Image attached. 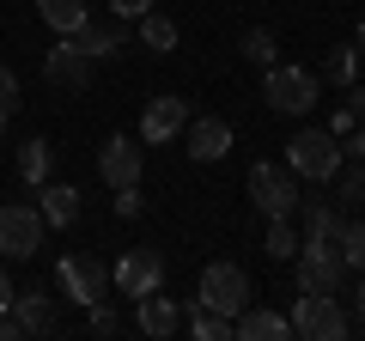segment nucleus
I'll use <instances>...</instances> for the list:
<instances>
[{"mask_svg": "<svg viewBox=\"0 0 365 341\" xmlns=\"http://www.w3.org/2000/svg\"><path fill=\"white\" fill-rule=\"evenodd\" d=\"M292 268H299V292H335V299H341V287H347V275H353L335 238H299Z\"/></svg>", "mask_w": 365, "mask_h": 341, "instance_id": "1", "label": "nucleus"}, {"mask_svg": "<svg viewBox=\"0 0 365 341\" xmlns=\"http://www.w3.org/2000/svg\"><path fill=\"white\" fill-rule=\"evenodd\" d=\"M317 92H323V79L311 73V67H268V79H262V104L280 110V116H311L317 110Z\"/></svg>", "mask_w": 365, "mask_h": 341, "instance_id": "2", "label": "nucleus"}, {"mask_svg": "<svg viewBox=\"0 0 365 341\" xmlns=\"http://www.w3.org/2000/svg\"><path fill=\"white\" fill-rule=\"evenodd\" d=\"M287 317H292V335H304V341H347L353 335V323H347L335 292H299Z\"/></svg>", "mask_w": 365, "mask_h": 341, "instance_id": "3", "label": "nucleus"}, {"mask_svg": "<svg viewBox=\"0 0 365 341\" xmlns=\"http://www.w3.org/2000/svg\"><path fill=\"white\" fill-rule=\"evenodd\" d=\"M287 170L292 177H311V183H329L341 170V141L329 128H299L287 141Z\"/></svg>", "mask_w": 365, "mask_h": 341, "instance_id": "4", "label": "nucleus"}, {"mask_svg": "<svg viewBox=\"0 0 365 341\" xmlns=\"http://www.w3.org/2000/svg\"><path fill=\"white\" fill-rule=\"evenodd\" d=\"M250 201H256L262 220H299V177L287 165H256L250 170Z\"/></svg>", "mask_w": 365, "mask_h": 341, "instance_id": "5", "label": "nucleus"}, {"mask_svg": "<svg viewBox=\"0 0 365 341\" xmlns=\"http://www.w3.org/2000/svg\"><path fill=\"white\" fill-rule=\"evenodd\" d=\"M55 287H61V299L67 305H98V299H110V263H98V256H61V268H55Z\"/></svg>", "mask_w": 365, "mask_h": 341, "instance_id": "6", "label": "nucleus"}, {"mask_svg": "<svg viewBox=\"0 0 365 341\" xmlns=\"http://www.w3.org/2000/svg\"><path fill=\"white\" fill-rule=\"evenodd\" d=\"M43 250V213L31 201H6L0 208V256H13V263H31Z\"/></svg>", "mask_w": 365, "mask_h": 341, "instance_id": "7", "label": "nucleus"}, {"mask_svg": "<svg viewBox=\"0 0 365 341\" xmlns=\"http://www.w3.org/2000/svg\"><path fill=\"white\" fill-rule=\"evenodd\" d=\"M201 305L220 311V317H237L250 305V275L237 263H207L201 268Z\"/></svg>", "mask_w": 365, "mask_h": 341, "instance_id": "8", "label": "nucleus"}, {"mask_svg": "<svg viewBox=\"0 0 365 341\" xmlns=\"http://www.w3.org/2000/svg\"><path fill=\"white\" fill-rule=\"evenodd\" d=\"M116 292L122 299H140V292H153V287H165V256H158L153 244H140V250H128V256H122L116 263Z\"/></svg>", "mask_w": 365, "mask_h": 341, "instance_id": "9", "label": "nucleus"}, {"mask_svg": "<svg viewBox=\"0 0 365 341\" xmlns=\"http://www.w3.org/2000/svg\"><path fill=\"white\" fill-rule=\"evenodd\" d=\"M140 170H146L140 141H128V134H110L104 153H98V177H104L110 189H134V183H140Z\"/></svg>", "mask_w": 365, "mask_h": 341, "instance_id": "10", "label": "nucleus"}, {"mask_svg": "<svg viewBox=\"0 0 365 341\" xmlns=\"http://www.w3.org/2000/svg\"><path fill=\"white\" fill-rule=\"evenodd\" d=\"M189 128V104L182 98H153V104L140 110V146H165V141H177V134Z\"/></svg>", "mask_w": 365, "mask_h": 341, "instance_id": "11", "label": "nucleus"}, {"mask_svg": "<svg viewBox=\"0 0 365 341\" xmlns=\"http://www.w3.org/2000/svg\"><path fill=\"white\" fill-rule=\"evenodd\" d=\"M43 79L49 86H91V61H86V49H79L73 37H55V49L43 55Z\"/></svg>", "mask_w": 365, "mask_h": 341, "instance_id": "12", "label": "nucleus"}, {"mask_svg": "<svg viewBox=\"0 0 365 341\" xmlns=\"http://www.w3.org/2000/svg\"><path fill=\"white\" fill-rule=\"evenodd\" d=\"M182 134H189V158H195V165H220V158L232 153V122L225 116H195Z\"/></svg>", "mask_w": 365, "mask_h": 341, "instance_id": "13", "label": "nucleus"}, {"mask_svg": "<svg viewBox=\"0 0 365 341\" xmlns=\"http://www.w3.org/2000/svg\"><path fill=\"white\" fill-rule=\"evenodd\" d=\"M232 335L237 341H292V317H280V311H268V305L250 299L244 311L232 317Z\"/></svg>", "mask_w": 365, "mask_h": 341, "instance_id": "14", "label": "nucleus"}, {"mask_svg": "<svg viewBox=\"0 0 365 341\" xmlns=\"http://www.w3.org/2000/svg\"><path fill=\"white\" fill-rule=\"evenodd\" d=\"M13 317H19V329H25V335H55V329H61L49 287H19V292H13Z\"/></svg>", "mask_w": 365, "mask_h": 341, "instance_id": "15", "label": "nucleus"}, {"mask_svg": "<svg viewBox=\"0 0 365 341\" xmlns=\"http://www.w3.org/2000/svg\"><path fill=\"white\" fill-rule=\"evenodd\" d=\"M134 305H140V335L165 341V335H177V329H182V311H177V299H165V287L140 292Z\"/></svg>", "mask_w": 365, "mask_h": 341, "instance_id": "16", "label": "nucleus"}, {"mask_svg": "<svg viewBox=\"0 0 365 341\" xmlns=\"http://www.w3.org/2000/svg\"><path fill=\"white\" fill-rule=\"evenodd\" d=\"M37 213H43V225H73L79 220V189L73 183H37Z\"/></svg>", "mask_w": 365, "mask_h": 341, "instance_id": "17", "label": "nucleus"}, {"mask_svg": "<svg viewBox=\"0 0 365 341\" xmlns=\"http://www.w3.org/2000/svg\"><path fill=\"white\" fill-rule=\"evenodd\" d=\"M73 43L86 49L91 67H98V61H116V49H122V25H98V19H86V25L73 31Z\"/></svg>", "mask_w": 365, "mask_h": 341, "instance_id": "18", "label": "nucleus"}, {"mask_svg": "<svg viewBox=\"0 0 365 341\" xmlns=\"http://www.w3.org/2000/svg\"><path fill=\"white\" fill-rule=\"evenodd\" d=\"M37 13H43V25H49L55 37H73V31L91 19V6L86 0H37Z\"/></svg>", "mask_w": 365, "mask_h": 341, "instance_id": "19", "label": "nucleus"}, {"mask_svg": "<svg viewBox=\"0 0 365 341\" xmlns=\"http://www.w3.org/2000/svg\"><path fill=\"white\" fill-rule=\"evenodd\" d=\"M182 329H189V335L195 341H232V317H220V311H207V305H189V311H182Z\"/></svg>", "mask_w": 365, "mask_h": 341, "instance_id": "20", "label": "nucleus"}, {"mask_svg": "<svg viewBox=\"0 0 365 341\" xmlns=\"http://www.w3.org/2000/svg\"><path fill=\"white\" fill-rule=\"evenodd\" d=\"M299 213H304V238H335L341 244V225L347 220H341L335 201H299Z\"/></svg>", "mask_w": 365, "mask_h": 341, "instance_id": "21", "label": "nucleus"}, {"mask_svg": "<svg viewBox=\"0 0 365 341\" xmlns=\"http://www.w3.org/2000/svg\"><path fill=\"white\" fill-rule=\"evenodd\" d=\"M359 61H365V55L353 49V43H341V49H329V61H323V73H317V79H329V86L347 92L353 79H359Z\"/></svg>", "mask_w": 365, "mask_h": 341, "instance_id": "22", "label": "nucleus"}, {"mask_svg": "<svg viewBox=\"0 0 365 341\" xmlns=\"http://www.w3.org/2000/svg\"><path fill=\"white\" fill-rule=\"evenodd\" d=\"M49 141H37V134H31V141L25 146H19V177H25V183L31 189H37V183H49Z\"/></svg>", "mask_w": 365, "mask_h": 341, "instance_id": "23", "label": "nucleus"}, {"mask_svg": "<svg viewBox=\"0 0 365 341\" xmlns=\"http://www.w3.org/2000/svg\"><path fill=\"white\" fill-rule=\"evenodd\" d=\"M134 25H140V43H146L153 55H170V49H177V25H170L165 13H140Z\"/></svg>", "mask_w": 365, "mask_h": 341, "instance_id": "24", "label": "nucleus"}, {"mask_svg": "<svg viewBox=\"0 0 365 341\" xmlns=\"http://www.w3.org/2000/svg\"><path fill=\"white\" fill-rule=\"evenodd\" d=\"M262 250H268L274 263H292V256H299V225H292V220H268V238H262Z\"/></svg>", "mask_w": 365, "mask_h": 341, "instance_id": "25", "label": "nucleus"}, {"mask_svg": "<svg viewBox=\"0 0 365 341\" xmlns=\"http://www.w3.org/2000/svg\"><path fill=\"white\" fill-rule=\"evenodd\" d=\"M341 256H347L353 275H365V220H347V225H341Z\"/></svg>", "mask_w": 365, "mask_h": 341, "instance_id": "26", "label": "nucleus"}, {"mask_svg": "<svg viewBox=\"0 0 365 341\" xmlns=\"http://www.w3.org/2000/svg\"><path fill=\"white\" fill-rule=\"evenodd\" d=\"M244 55H250L256 67H274V55H280V43H274V31H268V25L244 31Z\"/></svg>", "mask_w": 365, "mask_h": 341, "instance_id": "27", "label": "nucleus"}, {"mask_svg": "<svg viewBox=\"0 0 365 341\" xmlns=\"http://www.w3.org/2000/svg\"><path fill=\"white\" fill-rule=\"evenodd\" d=\"M335 177H341V195H335V201H347V208H365V158H359L353 170H335Z\"/></svg>", "mask_w": 365, "mask_h": 341, "instance_id": "28", "label": "nucleus"}, {"mask_svg": "<svg viewBox=\"0 0 365 341\" xmlns=\"http://www.w3.org/2000/svg\"><path fill=\"white\" fill-rule=\"evenodd\" d=\"M86 329H91V335H122V317L98 299V305H86Z\"/></svg>", "mask_w": 365, "mask_h": 341, "instance_id": "29", "label": "nucleus"}, {"mask_svg": "<svg viewBox=\"0 0 365 341\" xmlns=\"http://www.w3.org/2000/svg\"><path fill=\"white\" fill-rule=\"evenodd\" d=\"M140 208H146L140 183H134V189H116V213H122V220H140Z\"/></svg>", "mask_w": 365, "mask_h": 341, "instance_id": "30", "label": "nucleus"}, {"mask_svg": "<svg viewBox=\"0 0 365 341\" xmlns=\"http://www.w3.org/2000/svg\"><path fill=\"white\" fill-rule=\"evenodd\" d=\"M13 104H19V73L0 67V110H13Z\"/></svg>", "mask_w": 365, "mask_h": 341, "instance_id": "31", "label": "nucleus"}, {"mask_svg": "<svg viewBox=\"0 0 365 341\" xmlns=\"http://www.w3.org/2000/svg\"><path fill=\"white\" fill-rule=\"evenodd\" d=\"M153 13V0H110V19H140Z\"/></svg>", "mask_w": 365, "mask_h": 341, "instance_id": "32", "label": "nucleus"}, {"mask_svg": "<svg viewBox=\"0 0 365 341\" xmlns=\"http://www.w3.org/2000/svg\"><path fill=\"white\" fill-rule=\"evenodd\" d=\"M329 134H335V141H341V134H353V104H347V110H335V116H329Z\"/></svg>", "mask_w": 365, "mask_h": 341, "instance_id": "33", "label": "nucleus"}, {"mask_svg": "<svg viewBox=\"0 0 365 341\" xmlns=\"http://www.w3.org/2000/svg\"><path fill=\"white\" fill-rule=\"evenodd\" d=\"M19 335H25V329H19V317H13V311H0V341H19Z\"/></svg>", "mask_w": 365, "mask_h": 341, "instance_id": "34", "label": "nucleus"}, {"mask_svg": "<svg viewBox=\"0 0 365 341\" xmlns=\"http://www.w3.org/2000/svg\"><path fill=\"white\" fill-rule=\"evenodd\" d=\"M347 104H353V116H365V79H353V86H347Z\"/></svg>", "mask_w": 365, "mask_h": 341, "instance_id": "35", "label": "nucleus"}, {"mask_svg": "<svg viewBox=\"0 0 365 341\" xmlns=\"http://www.w3.org/2000/svg\"><path fill=\"white\" fill-rule=\"evenodd\" d=\"M0 311H13V275L0 268Z\"/></svg>", "mask_w": 365, "mask_h": 341, "instance_id": "36", "label": "nucleus"}, {"mask_svg": "<svg viewBox=\"0 0 365 341\" xmlns=\"http://www.w3.org/2000/svg\"><path fill=\"white\" fill-rule=\"evenodd\" d=\"M347 153H353V158H365V122L353 128V146H347Z\"/></svg>", "mask_w": 365, "mask_h": 341, "instance_id": "37", "label": "nucleus"}, {"mask_svg": "<svg viewBox=\"0 0 365 341\" xmlns=\"http://www.w3.org/2000/svg\"><path fill=\"white\" fill-rule=\"evenodd\" d=\"M359 329H365V275H359Z\"/></svg>", "mask_w": 365, "mask_h": 341, "instance_id": "38", "label": "nucleus"}, {"mask_svg": "<svg viewBox=\"0 0 365 341\" xmlns=\"http://www.w3.org/2000/svg\"><path fill=\"white\" fill-rule=\"evenodd\" d=\"M359 55H365V19H359Z\"/></svg>", "mask_w": 365, "mask_h": 341, "instance_id": "39", "label": "nucleus"}, {"mask_svg": "<svg viewBox=\"0 0 365 341\" xmlns=\"http://www.w3.org/2000/svg\"><path fill=\"white\" fill-rule=\"evenodd\" d=\"M0 128H6V110H0Z\"/></svg>", "mask_w": 365, "mask_h": 341, "instance_id": "40", "label": "nucleus"}]
</instances>
